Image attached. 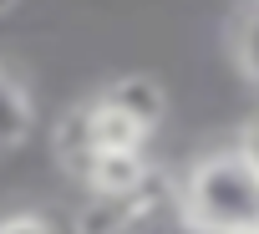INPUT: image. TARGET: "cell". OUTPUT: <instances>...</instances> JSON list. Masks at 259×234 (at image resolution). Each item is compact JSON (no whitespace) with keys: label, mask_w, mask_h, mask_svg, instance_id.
Segmentation results:
<instances>
[{"label":"cell","mask_w":259,"mask_h":234,"mask_svg":"<svg viewBox=\"0 0 259 234\" xmlns=\"http://www.w3.org/2000/svg\"><path fill=\"white\" fill-rule=\"evenodd\" d=\"M178 199L203 234L259 229V158L244 143L213 148L183 173Z\"/></svg>","instance_id":"6da1fadb"},{"label":"cell","mask_w":259,"mask_h":234,"mask_svg":"<svg viewBox=\"0 0 259 234\" xmlns=\"http://www.w3.org/2000/svg\"><path fill=\"white\" fill-rule=\"evenodd\" d=\"M239 234H259V229H239Z\"/></svg>","instance_id":"30bf717a"},{"label":"cell","mask_w":259,"mask_h":234,"mask_svg":"<svg viewBox=\"0 0 259 234\" xmlns=\"http://www.w3.org/2000/svg\"><path fill=\"white\" fill-rule=\"evenodd\" d=\"M0 234H56V224L46 214L21 209V214H0Z\"/></svg>","instance_id":"ba28073f"},{"label":"cell","mask_w":259,"mask_h":234,"mask_svg":"<svg viewBox=\"0 0 259 234\" xmlns=\"http://www.w3.org/2000/svg\"><path fill=\"white\" fill-rule=\"evenodd\" d=\"M107 97L122 102V107H133L138 117H148L153 128L163 123V112H168V87H158L153 76H117V82L107 87Z\"/></svg>","instance_id":"5b68a950"},{"label":"cell","mask_w":259,"mask_h":234,"mask_svg":"<svg viewBox=\"0 0 259 234\" xmlns=\"http://www.w3.org/2000/svg\"><path fill=\"white\" fill-rule=\"evenodd\" d=\"M81 128H87V148H127V153H148L153 143V123L148 117H138L133 107L112 102L107 92L81 107Z\"/></svg>","instance_id":"3957f363"},{"label":"cell","mask_w":259,"mask_h":234,"mask_svg":"<svg viewBox=\"0 0 259 234\" xmlns=\"http://www.w3.org/2000/svg\"><path fill=\"white\" fill-rule=\"evenodd\" d=\"M107 234H203V229L188 219L178 188H173V193H153V188H148L143 199H133V204L122 209V219H117Z\"/></svg>","instance_id":"277c9868"},{"label":"cell","mask_w":259,"mask_h":234,"mask_svg":"<svg viewBox=\"0 0 259 234\" xmlns=\"http://www.w3.org/2000/svg\"><path fill=\"white\" fill-rule=\"evenodd\" d=\"M31 133V97H26V87L0 66V148L6 143H21Z\"/></svg>","instance_id":"8992f818"},{"label":"cell","mask_w":259,"mask_h":234,"mask_svg":"<svg viewBox=\"0 0 259 234\" xmlns=\"http://www.w3.org/2000/svg\"><path fill=\"white\" fill-rule=\"evenodd\" d=\"M244 148L259 158V117H254V123H249V133H244Z\"/></svg>","instance_id":"9c48e42d"},{"label":"cell","mask_w":259,"mask_h":234,"mask_svg":"<svg viewBox=\"0 0 259 234\" xmlns=\"http://www.w3.org/2000/svg\"><path fill=\"white\" fill-rule=\"evenodd\" d=\"M239 71L259 87V6H249L239 21Z\"/></svg>","instance_id":"52a82bcc"},{"label":"cell","mask_w":259,"mask_h":234,"mask_svg":"<svg viewBox=\"0 0 259 234\" xmlns=\"http://www.w3.org/2000/svg\"><path fill=\"white\" fill-rule=\"evenodd\" d=\"M81 178H87L92 199H102V204H133L153 188V163H148V153L92 148L81 163Z\"/></svg>","instance_id":"7a4b0ae2"}]
</instances>
